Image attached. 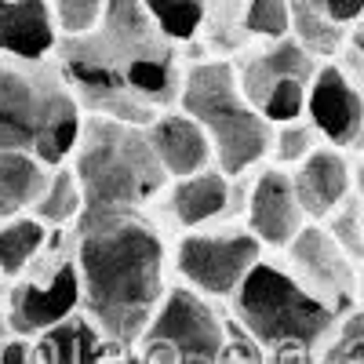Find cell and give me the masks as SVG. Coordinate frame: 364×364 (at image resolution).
I'll return each instance as SVG.
<instances>
[{
	"label": "cell",
	"mask_w": 364,
	"mask_h": 364,
	"mask_svg": "<svg viewBox=\"0 0 364 364\" xmlns=\"http://www.w3.org/2000/svg\"><path fill=\"white\" fill-rule=\"evenodd\" d=\"M66 70L99 117L124 124H149L154 109L178 87L171 55L157 44L149 15L139 0H106L102 33L66 48Z\"/></svg>",
	"instance_id": "6da1fadb"
},
{
	"label": "cell",
	"mask_w": 364,
	"mask_h": 364,
	"mask_svg": "<svg viewBox=\"0 0 364 364\" xmlns=\"http://www.w3.org/2000/svg\"><path fill=\"white\" fill-rule=\"evenodd\" d=\"M80 299L102 336H142L164 299V248L154 226L128 215H80Z\"/></svg>",
	"instance_id": "7a4b0ae2"
},
{
	"label": "cell",
	"mask_w": 364,
	"mask_h": 364,
	"mask_svg": "<svg viewBox=\"0 0 364 364\" xmlns=\"http://www.w3.org/2000/svg\"><path fill=\"white\" fill-rule=\"evenodd\" d=\"M73 171L84 193V219L139 211L161 193L168 178L149 146V135L139 132V124H124L113 117L84 120Z\"/></svg>",
	"instance_id": "3957f363"
},
{
	"label": "cell",
	"mask_w": 364,
	"mask_h": 364,
	"mask_svg": "<svg viewBox=\"0 0 364 364\" xmlns=\"http://www.w3.org/2000/svg\"><path fill=\"white\" fill-rule=\"evenodd\" d=\"M80 109L48 70L0 66V149L58 168L80 142Z\"/></svg>",
	"instance_id": "277c9868"
},
{
	"label": "cell",
	"mask_w": 364,
	"mask_h": 364,
	"mask_svg": "<svg viewBox=\"0 0 364 364\" xmlns=\"http://www.w3.org/2000/svg\"><path fill=\"white\" fill-rule=\"evenodd\" d=\"M178 102L182 113L193 117L208 132L211 149L223 164V175H240L269 154L273 146L269 120L245 102L240 80L226 63L193 66L182 80Z\"/></svg>",
	"instance_id": "5b68a950"
},
{
	"label": "cell",
	"mask_w": 364,
	"mask_h": 364,
	"mask_svg": "<svg viewBox=\"0 0 364 364\" xmlns=\"http://www.w3.org/2000/svg\"><path fill=\"white\" fill-rule=\"evenodd\" d=\"M237 317L248 336L266 350H314L324 336H331L339 321L336 310H328L317 295H310L291 277V269H277L269 262H255L245 284L237 288Z\"/></svg>",
	"instance_id": "8992f818"
},
{
	"label": "cell",
	"mask_w": 364,
	"mask_h": 364,
	"mask_svg": "<svg viewBox=\"0 0 364 364\" xmlns=\"http://www.w3.org/2000/svg\"><path fill=\"white\" fill-rule=\"evenodd\" d=\"M223 321L197 291L186 288L168 291L142 331L146 364H223Z\"/></svg>",
	"instance_id": "52a82bcc"
},
{
	"label": "cell",
	"mask_w": 364,
	"mask_h": 364,
	"mask_svg": "<svg viewBox=\"0 0 364 364\" xmlns=\"http://www.w3.org/2000/svg\"><path fill=\"white\" fill-rule=\"evenodd\" d=\"M317 77L314 55L299 41H277L269 51L255 55L240 73V95L259 109L269 124H291L306 113V95Z\"/></svg>",
	"instance_id": "ba28073f"
},
{
	"label": "cell",
	"mask_w": 364,
	"mask_h": 364,
	"mask_svg": "<svg viewBox=\"0 0 364 364\" xmlns=\"http://www.w3.org/2000/svg\"><path fill=\"white\" fill-rule=\"evenodd\" d=\"M259 262L255 233H190L175 252V266L200 295H237Z\"/></svg>",
	"instance_id": "9c48e42d"
},
{
	"label": "cell",
	"mask_w": 364,
	"mask_h": 364,
	"mask_svg": "<svg viewBox=\"0 0 364 364\" xmlns=\"http://www.w3.org/2000/svg\"><path fill=\"white\" fill-rule=\"evenodd\" d=\"M291 277L317 295L328 310L346 314L357 302V266L343 252V245L324 226H302V233L288 245Z\"/></svg>",
	"instance_id": "30bf717a"
},
{
	"label": "cell",
	"mask_w": 364,
	"mask_h": 364,
	"mask_svg": "<svg viewBox=\"0 0 364 364\" xmlns=\"http://www.w3.org/2000/svg\"><path fill=\"white\" fill-rule=\"evenodd\" d=\"M80 302V269L73 262H58L37 277L22 281L8 299V328L15 336H41L73 317Z\"/></svg>",
	"instance_id": "8fae6325"
},
{
	"label": "cell",
	"mask_w": 364,
	"mask_h": 364,
	"mask_svg": "<svg viewBox=\"0 0 364 364\" xmlns=\"http://www.w3.org/2000/svg\"><path fill=\"white\" fill-rule=\"evenodd\" d=\"M306 113L317 135L336 149L357 146L364 139V95L339 66L317 70L306 95Z\"/></svg>",
	"instance_id": "7c38bea8"
},
{
	"label": "cell",
	"mask_w": 364,
	"mask_h": 364,
	"mask_svg": "<svg viewBox=\"0 0 364 364\" xmlns=\"http://www.w3.org/2000/svg\"><path fill=\"white\" fill-rule=\"evenodd\" d=\"M248 226L259 245L288 248L306 226V211L295 197V182L284 168H266L248 197Z\"/></svg>",
	"instance_id": "4fadbf2b"
},
{
	"label": "cell",
	"mask_w": 364,
	"mask_h": 364,
	"mask_svg": "<svg viewBox=\"0 0 364 364\" xmlns=\"http://www.w3.org/2000/svg\"><path fill=\"white\" fill-rule=\"evenodd\" d=\"M295 197L306 211V219H331L336 211L350 200L353 190V168L336 146H317L291 175Z\"/></svg>",
	"instance_id": "5bb4252c"
},
{
	"label": "cell",
	"mask_w": 364,
	"mask_h": 364,
	"mask_svg": "<svg viewBox=\"0 0 364 364\" xmlns=\"http://www.w3.org/2000/svg\"><path fill=\"white\" fill-rule=\"evenodd\" d=\"M146 135H149V146H154L161 168H164L171 178H190V175L204 171L208 161L215 157L208 132L197 124L193 117H186V113L157 117L154 128H149Z\"/></svg>",
	"instance_id": "9a60e30c"
},
{
	"label": "cell",
	"mask_w": 364,
	"mask_h": 364,
	"mask_svg": "<svg viewBox=\"0 0 364 364\" xmlns=\"http://www.w3.org/2000/svg\"><path fill=\"white\" fill-rule=\"evenodd\" d=\"M0 48L37 63L55 48V22L44 0H0Z\"/></svg>",
	"instance_id": "2e32d148"
},
{
	"label": "cell",
	"mask_w": 364,
	"mask_h": 364,
	"mask_svg": "<svg viewBox=\"0 0 364 364\" xmlns=\"http://www.w3.org/2000/svg\"><path fill=\"white\" fill-rule=\"evenodd\" d=\"M171 215L182 226H200L208 219H215L230 204V182L223 171H197L190 178H178L171 190Z\"/></svg>",
	"instance_id": "e0dca14e"
},
{
	"label": "cell",
	"mask_w": 364,
	"mask_h": 364,
	"mask_svg": "<svg viewBox=\"0 0 364 364\" xmlns=\"http://www.w3.org/2000/svg\"><path fill=\"white\" fill-rule=\"evenodd\" d=\"M48 186V171L37 157L0 149V219H11L18 211L33 208Z\"/></svg>",
	"instance_id": "ac0fdd59"
},
{
	"label": "cell",
	"mask_w": 364,
	"mask_h": 364,
	"mask_svg": "<svg viewBox=\"0 0 364 364\" xmlns=\"http://www.w3.org/2000/svg\"><path fill=\"white\" fill-rule=\"evenodd\" d=\"M99 353H102V343L91 321L70 317L63 324H55L51 331H44L37 364H99Z\"/></svg>",
	"instance_id": "d6986e66"
},
{
	"label": "cell",
	"mask_w": 364,
	"mask_h": 364,
	"mask_svg": "<svg viewBox=\"0 0 364 364\" xmlns=\"http://www.w3.org/2000/svg\"><path fill=\"white\" fill-rule=\"evenodd\" d=\"M44 237L48 230L41 219H8L0 226V273L4 277L22 273L44 248Z\"/></svg>",
	"instance_id": "ffe728a7"
},
{
	"label": "cell",
	"mask_w": 364,
	"mask_h": 364,
	"mask_svg": "<svg viewBox=\"0 0 364 364\" xmlns=\"http://www.w3.org/2000/svg\"><path fill=\"white\" fill-rule=\"evenodd\" d=\"M37 208V219L41 223H70L77 211H84V193H80V182H77V171L73 168H63L48 178V186L41 193V200L33 204Z\"/></svg>",
	"instance_id": "44dd1931"
},
{
	"label": "cell",
	"mask_w": 364,
	"mask_h": 364,
	"mask_svg": "<svg viewBox=\"0 0 364 364\" xmlns=\"http://www.w3.org/2000/svg\"><path fill=\"white\" fill-rule=\"evenodd\" d=\"M291 29H295L299 44L306 48L310 55H331V51H339V44L346 37L343 26H336V22H328L324 15H317L306 0H291Z\"/></svg>",
	"instance_id": "7402d4cb"
},
{
	"label": "cell",
	"mask_w": 364,
	"mask_h": 364,
	"mask_svg": "<svg viewBox=\"0 0 364 364\" xmlns=\"http://www.w3.org/2000/svg\"><path fill=\"white\" fill-rule=\"evenodd\" d=\"M146 11L168 37H178V41L193 37L204 18L200 0H146Z\"/></svg>",
	"instance_id": "603a6c76"
},
{
	"label": "cell",
	"mask_w": 364,
	"mask_h": 364,
	"mask_svg": "<svg viewBox=\"0 0 364 364\" xmlns=\"http://www.w3.org/2000/svg\"><path fill=\"white\" fill-rule=\"evenodd\" d=\"M245 26L255 37H269V41H284V33L291 29V0H252Z\"/></svg>",
	"instance_id": "cb8c5ba5"
},
{
	"label": "cell",
	"mask_w": 364,
	"mask_h": 364,
	"mask_svg": "<svg viewBox=\"0 0 364 364\" xmlns=\"http://www.w3.org/2000/svg\"><path fill=\"white\" fill-rule=\"evenodd\" d=\"M317 149V128L314 124H299V120H291V124H281L277 139H273V154H277V164L281 168H299L302 161H306L310 154Z\"/></svg>",
	"instance_id": "d4e9b609"
},
{
	"label": "cell",
	"mask_w": 364,
	"mask_h": 364,
	"mask_svg": "<svg viewBox=\"0 0 364 364\" xmlns=\"http://www.w3.org/2000/svg\"><path fill=\"white\" fill-rule=\"evenodd\" d=\"M106 0H55V18L70 37H84L99 26Z\"/></svg>",
	"instance_id": "484cf974"
},
{
	"label": "cell",
	"mask_w": 364,
	"mask_h": 364,
	"mask_svg": "<svg viewBox=\"0 0 364 364\" xmlns=\"http://www.w3.org/2000/svg\"><path fill=\"white\" fill-rule=\"evenodd\" d=\"M321 364H364V314H353Z\"/></svg>",
	"instance_id": "4316f807"
},
{
	"label": "cell",
	"mask_w": 364,
	"mask_h": 364,
	"mask_svg": "<svg viewBox=\"0 0 364 364\" xmlns=\"http://www.w3.org/2000/svg\"><path fill=\"white\" fill-rule=\"evenodd\" d=\"M306 4L336 26H357L364 18V0H306Z\"/></svg>",
	"instance_id": "83f0119b"
},
{
	"label": "cell",
	"mask_w": 364,
	"mask_h": 364,
	"mask_svg": "<svg viewBox=\"0 0 364 364\" xmlns=\"http://www.w3.org/2000/svg\"><path fill=\"white\" fill-rule=\"evenodd\" d=\"M0 364H37V353L22 339H4L0 343Z\"/></svg>",
	"instance_id": "f1b7e54d"
},
{
	"label": "cell",
	"mask_w": 364,
	"mask_h": 364,
	"mask_svg": "<svg viewBox=\"0 0 364 364\" xmlns=\"http://www.w3.org/2000/svg\"><path fill=\"white\" fill-rule=\"evenodd\" d=\"M269 364H314V353L306 346H281L269 350Z\"/></svg>",
	"instance_id": "f546056e"
},
{
	"label": "cell",
	"mask_w": 364,
	"mask_h": 364,
	"mask_svg": "<svg viewBox=\"0 0 364 364\" xmlns=\"http://www.w3.org/2000/svg\"><path fill=\"white\" fill-rule=\"evenodd\" d=\"M223 364H259V350L252 353V346H245V343L226 346V353H223Z\"/></svg>",
	"instance_id": "4dcf8cb0"
},
{
	"label": "cell",
	"mask_w": 364,
	"mask_h": 364,
	"mask_svg": "<svg viewBox=\"0 0 364 364\" xmlns=\"http://www.w3.org/2000/svg\"><path fill=\"white\" fill-rule=\"evenodd\" d=\"M350 44H353V51H357V55L364 58V18H360V22L353 26V33H350Z\"/></svg>",
	"instance_id": "1f68e13d"
},
{
	"label": "cell",
	"mask_w": 364,
	"mask_h": 364,
	"mask_svg": "<svg viewBox=\"0 0 364 364\" xmlns=\"http://www.w3.org/2000/svg\"><path fill=\"white\" fill-rule=\"evenodd\" d=\"M4 328H8V317L0 314V343H4Z\"/></svg>",
	"instance_id": "d6a6232c"
}]
</instances>
